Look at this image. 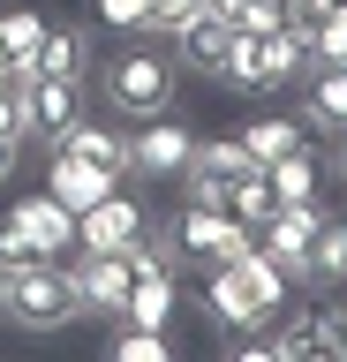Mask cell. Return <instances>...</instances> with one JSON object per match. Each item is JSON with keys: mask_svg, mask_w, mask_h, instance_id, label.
<instances>
[{"mask_svg": "<svg viewBox=\"0 0 347 362\" xmlns=\"http://www.w3.org/2000/svg\"><path fill=\"white\" fill-rule=\"evenodd\" d=\"M227 211H234L242 226H264V219L279 211V197H272V181H264V166H257V174H249V181H242V189L227 197Z\"/></svg>", "mask_w": 347, "mask_h": 362, "instance_id": "d4e9b609", "label": "cell"}, {"mask_svg": "<svg viewBox=\"0 0 347 362\" xmlns=\"http://www.w3.org/2000/svg\"><path fill=\"white\" fill-rule=\"evenodd\" d=\"M211 0H151V16H143V38H174L189 16H204Z\"/></svg>", "mask_w": 347, "mask_h": 362, "instance_id": "4316f807", "label": "cell"}, {"mask_svg": "<svg viewBox=\"0 0 347 362\" xmlns=\"http://www.w3.org/2000/svg\"><path fill=\"white\" fill-rule=\"evenodd\" d=\"M0 136L30 144V136H23V83H0Z\"/></svg>", "mask_w": 347, "mask_h": 362, "instance_id": "f546056e", "label": "cell"}, {"mask_svg": "<svg viewBox=\"0 0 347 362\" xmlns=\"http://www.w3.org/2000/svg\"><path fill=\"white\" fill-rule=\"evenodd\" d=\"M98 23L106 30H121V38H143V16H151V0H91Z\"/></svg>", "mask_w": 347, "mask_h": 362, "instance_id": "f1b7e54d", "label": "cell"}, {"mask_svg": "<svg viewBox=\"0 0 347 362\" xmlns=\"http://www.w3.org/2000/svg\"><path fill=\"white\" fill-rule=\"evenodd\" d=\"M0 302H8V264H0Z\"/></svg>", "mask_w": 347, "mask_h": 362, "instance_id": "1f68e13d", "label": "cell"}, {"mask_svg": "<svg viewBox=\"0 0 347 362\" xmlns=\"http://www.w3.org/2000/svg\"><path fill=\"white\" fill-rule=\"evenodd\" d=\"M174 242H182L189 264L211 272V264H234V257L257 242V226H242L227 204H189V197H182V211H174Z\"/></svg>", "mask_w": 347, "mask_h": 362, "instance_id": "277c9868", "label": "cell"}, {"mask_svg": "<svg viewBox=\"0 0 347 362\" xmlns=\"http://www.w3.org/2000/svg\"><path fill=\"white\" fill-rule=\"evenodd\" d=\"M295 113H302V129H317V136H347V68H310Z\"/></svg>", "mask_w": 347, "mask_h": 362, "instance_id": "2e32d148", "label": "cell"}, {"mask_svg": "<svg viewBox=\"0 0 347 362\" xmlns=\"http://www.w3.org/2000/svg\"><path fill=\"white\" fill-rule=\"evenodd\" d=\"M69 279H76L83 317H114V325H121L129 287H136V272H129V257H121V249H76V257H69Z\"/></svg>", "mask_w": 347, "mask_h": 362, "instance_id": "52a82bcc", "label": "cell"}, {"mask_svg": "<svg viewBox=\"0 0 347 362\" xmlns=\"http://www.w3.org/2000/svg\"><path fill=\"white\" fill-rule=\"evenodd\" d=\"M46 189L69 204V211H91L106 189H121V174L114 166H91V158H76V151H46Z\"/></svg>", "mask_w": 347, "mask_h": 362, "instance_id": "9a60e30c", "label": "cell"}, {"mask_svg": "<svg viewBox=\"0 0 347 362\" xmlns=\"http://www.w3.org/2000/svg\"><path fill=\"white\" fill-rule=\"evenodd\" d=\"M242 151L257 158V166H272V158H287V151H302L310 144V129H302V113H257V121H242Z\"/></svg>", "mask_w": 347, "mask_h": 362, "instance_id": "ac0fdd59", "label": "cell"}, {"mask_svg": "<svg viewBox=\"0 0 347 362\" xmlns=\"http://www.w3.org/2000/svg\"><path fill=\"white\" fill-rule=\"evenodd\" d=\"M0 317H8L16 332H69L76 317H83L69 264H53V257H46V264L8 272V302H0Z\"/></svg>", "mask_w": 347, "mask_h": 362, "instance_id": "7a4b0ae2", "label": "cell"}, {"mask_svg": "<svg viewBox=\"0 0 347 362\" xmlns=\"http://www.w3.org/2000/svg\"><path fill=\"white\" fill-rule=\"evenodd\" d=\"M53 23L30 8V0H16V8H0V83H23L30 68H38V45H46Z\"/></svg>", "mask_w": 347, "mask_h": 362, "instance_id": "4fadbf2b", "label": "cell"}, {"mask_svg": "<svg viewBox=\"0 0 347 362\" xmlns=\"http://www.w3.org/2000/svg\"><path fill=\"white\" fill-rule=\"evenodd\" d=\"M189 151H196V136H189V121H174V113H151V121L129 129V174L151 181V189H174Z\"/></svg>", "mask_w": 347, "mask_h": 362, "instance_id": "8992f818", "label": "cell"}, {"mask_svg": "<svg viewBox=\"0 0 347 362\" xmlns=\"http://www.w3.org/2000/svg\"><path fill=\"white\" fill-rule=\"evenodd\" d=\"M174 302H182V279H166V272H136L121 325H151V332H166V325H174Z\"/></svg>", "mask_w": 347, "mask_h": 362, "instance_id": "d6986e66", "label": "cell"}, {"mask_svg": "<svg viewBox=\"0 0 347 362\" xmlns=\"http://www.w3.org/2000/svg\"><path fill=\"white\" fill-rule=\"evenodd\" d=\"M310 53H317V68H347V0L317 16V30H310Z\"/></svg>", "mask_w": 347, "mask_h": 362, "instance_id": "cb8c5ba5", "label": "cell"}, {"mask_svg": "<svg viewBox=\"0 0 347 362\" xmlns=\"http://www.w3.org/2000/svg\"><path fill=\"white\" fill-rule=\"evenodd\" d=\"M302 287H310V294H340V287H347V211H324V219L310 226Z\"/></svg>", "mask_w": 347, "mask_h": 362, "instance_id": "7c38bea8", "label": "cell"}, {"mask_svg": "<svg viewBox=\"0 0 347 362\" xmlns=\"http://www.w3.org/2000/svg\"><path fill=\"white\" fill-rule=\"evenodd\" d=\"M0 264H8V272H23V264H46V249L30 242V234H23L16 219H8V211H0Z\"/></svg>", "mask_w": 347, "mask_h": 362, "instance_id": "83f0119b", "label": "cell"}, {"mask_svg": "<svg viewBox=\"0 0 347 362\" xmlns=\"http://www.w3.org/2000/svg\"><path fill=\"white\" fill-rule=\"evenodd\" d=\"M279 362H347V302L317 294V302H287L272 317Z\"/></svg>", "mask_w": 347, "mask_h": 362, "instance_id": "3957f363", "label": "cell"}, {"mask_svg": "<svg viewBox=\"0 0 347 362\" xmlns=\"http://www.w3.org/2000/svg\"><path fill=\"white\" fill-rule=\"evenodd\" d=\"M166 45H174V61H182V68H211V61H219V45H227V16L204 8V16H189Z\"/></svg>", "mask_w": 347, "mask_h": 362, "instance_id": "7402d4cb", "label": "cell"}, {"mask_svg": "<svg viewBox=\"0 0 347 362\" xmlns=\"http://www.w3.org/2000/svg\"><path fill=\"white\" fill-rule=\"evenodd\" d=\"M91 83H98V106L136 129L151 113H174V98H182V61H174L166 38H129L121 53H106V61L91 68Z\"/></svg>", "mask_w": 347, "mask_h": 362, "instance_id": "6da1fadb", "label": "cell"}, {"mask_svg": "<svg viewBox=\"0 0 347 362\" xmlns=\"http://www.w3.org/2000/svg\"><path fill=\"white\" fill-rule=\"evenodd\" d=\"M219 90H242V98H272V76H264V38H249V30H227V45H219V61L204 68Z\"/></svg>", "mask_w": 347, "mask_h": 362, "instance_id": "5bb4252c", "label": "cell"}, {"mask_svg": "<svg viewBox=\"0 0 347 362\" xmlns=\"http://www.w3.org/2000/svg\"><path fill=\"white\" fill-rule=\"evenodd\" d=\"M91 68H98L91 30H83V23H69V30H46V45H38V68H30V76H69V83H91Z\"/></svg>", "mask_w": 347, "mask_h": 362, "instance_id": "e0dca14e", "label": "cell"}, {"mask_svg": "<svg viewBox=\"0 0 347 362\" xmlns=\"http://www.w3.org/2000/svg\"><path fill=\"white\" fill-rule=\"evenodd\" d=\"M8 219L23 226V234H30L38 249H46L53 264H69V257H76V211H69L61 197H53V189H23V197L8 204Z\"/></svg>", "mask_w": 347, "mask_h": 362, "instance_id": "30bf717a", "label": "cell"}, {"mask_svg": "<svg viewBox=\"0 0 347 362\" xmlns=\"http://www.w3.org/2000/svg\"><path fill=\"white\" fill-rule=\"evenodd\" d=\"M83 121V83H69V76H23V136L30 144H61V136Z\"/></svg>", "mask_w": 347, "mask_h": 362, "instance_id": "ba28073f", "label": "cell"}, {"mask_svg": "<svg viewBox=\"0 0 347 362\" xmlns=\"http://www.w3.org/2000/svg\"><path fill=\"white\" fill-rule=\"evenodd\" d=\"M219 16H227V30H249V38H264V30H279L287 23V8L279 0H211Z\"/></svg>", "mask_w": 347, "mask_h": 362, "instance_id": "603a6c76", "label": "cell"}, {"mask_svg": "<svg viewBox=\"0 0 347 362\" xmlns=\"http://www.w3.org/2000/svg\"><path fill=\"white\" fill-rule=\"evenodd\" d=\"M264 181H272L279 204H324V166L310 158V144H302V151H287V158H272V166H264Z\"/></svg>", "mask_w": 347, "mask_h": 362, "instance_id": "ffe728a7", "label": "cell"}, {"mask_svg": "<svg viewBox=\"0 0 347 362\" xmlns=\"http://www.w3.org/2000/svg\"><path fill=\"white\" fill-rule=\"evenodd\" d=\"M249 174H257V158L242 151V136H196V151H189L174 189H182L189 204H227Z\"/></svg>", "mask_w": 347, "mask_h": 362, "instance_id": "5b68a950", "label": "cell"}, {"mask_svg": "<svg viewBox=\"0 0 347 362\" xmlns=\"http://www.w3.org/2000/svg\"><path fill=\"white\" fill-rule=\"evenodd\" d=\"M106 347H114L121 362H166V355H174V339H166V332H151V325H121Z\"/></svg>", "mask_w": 347, "mask_h": 362, "instance_id": "484cf974", "label": "cell"}, {"mask_svg": "<svg viewBox=\"0 0 347 362\" xmlns=\"http://www.w3.org/2000/svg\"><path fill=\"white\" fill-rule=\"evenodd\" d=\"M143 219H151V204L136 189H106L91 211H76V249H129L143 234Z\"/></svg>", "mask_w": 347, "mask_h": 362, "instance_id": "9c48e42d", "label": "cell"}, {"mask_svg": "<svg viewBox=\"0 0 347 362\" xmlns=\"http://www.w3.org/2000/svg\"><path fill=\"white\" fill-rule=\"evenodd\" d=\"M324 219V204H279L272 219L257 226V249L272 257L287 279H302V257H310V226Z\"/></svg>", "mask_w": 347, "mask_h": 362, "instance_id": "8fae6325", "label": "cell"}, {"mask_svg": "<svg viewBox=\"0 0 347 362\" xmlns=\"http://www.w3.org/2000/svg\"><path fill=\"white\" fill-rule=\"evenodd\" d=\"M332 144H340V151H332V166H340V181H347V136H332Z\"/></svg>", "mask_w": 347, "mask_h": 362, "instance_id": "4dcf8cb0", "label": "cell"}, {"mask_svg": "<svg viewBox=\"0 0 347 362\" xmlns=\"http://www.w3.org/2000/svg\"><path fill=\"white\" fill-rule=\"evenodd\" d=\"M53 151H76V158H91V166H114V174H129V136L106 129V121H91V113H83V121H76V129L53 144Z\"/></svg>", "mask_w": 347, "mask_h": 362, "instance_id": "44dd1931", "label": "cell"}]
</instances>
